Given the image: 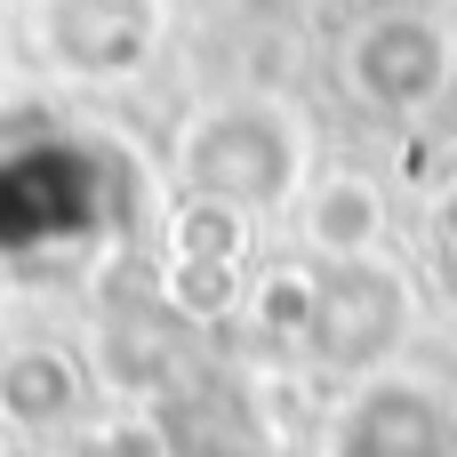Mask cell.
I'll list each match as a JSON object with an SVG mask.
<instances>
[{
	"label": "cell",
	"mask_w": 457,
	"mask_h": 457,
	"mask_svg": "<svg viewBox=\"0 0 457 457\" xmlns=\"http://www.w3.org/2000/svg\"><path fill=\"white\" fill-rule=\"evenodd\" d=\"M297 161H305V137L281 104H217L177 137L185 201H217V209H241V217L289 201Z\"/></svg>",
	"instance_id": "cell-1"
},
{
	"label": "cell",
	"mask_w": 457,
	"mask_h": 457,
	"mask_svg": "<svg viewBox=\"0 0 457 457\" xmlns=\"http://www.w3.org/2000/svg\"><path fill=\"white\" fill-rule=\"evenodd\" d=\"M410 337V289L394 265H329L313 281V321H305V353L329 370H370Z\"/></svg>",
	"instance_id": "cell-2"
},
{
	"label": "cell",
	"mask_w": 457,
	"mask_h": 457,
	"mask_svg": "<svg viewBox=\"0 0 457 457\" xmlns=\"http://www.w3.org/2000/svg\"><path fill=\"white\" fill-rule=\"evenodd\" d=\"M345 80L378 112H418L450 88V32L418 8H386L345 40Z\"/></svg>",
	"instance_id": "cell-3"
},
{
	"label": "cell",
	"mask_w": 457,
	"mask_h": 457,
	"mask_svg": "<svg viewBox=\"0 0 457 457\" xmlns=\"http://www.w3.org/2000/svg\"><path fill=\"white\" fill-rule=\"evenodd\" d=\"M161 0H40V48L80 80H120L153 56Z\"/></svg>",
	"instance_id": "cell-4"
},
{
	"label": "cell",
	"mask_w": 457,
	"mask_h": 457,
	"mask_svg": "<svg viewBox=\"0 0 457 457\" xmlns=\"http://www.w3.org/2000/svg\"><path fill=\"white\" fill-rule=\"evenodd\" d=\"M305 241L329 257V265H370L386 249V193L370 177H321L305 193Z\"/></svg>",
	"instance_id": "cell-5"
},
{
	"label": "cell",
	"mask_w": 457,
	"mask_h": 457,
	"mask_svg": "<svg viewBox=\"0 0 457 457\" xmlns=\"http://www.w3.org/2000/svg\"><path fill=\"white\" fill-rule=\"evenodd\" d=\"M72 402H80V370L56 345H16L0 361V418H16V426H64Z\"/></svg>",
	"instance_id": "cell-6"
},
{
	"label": "cell",
	"mask_w": 457,
	"mask_h": 457,
	"mask_svg": "<svg viewBox=\"0 0 457 457\" xmlns=\"http://www.w3.org/2000/svg\"><path fill=\"white\" fill-rule=\"evenodd\" d=\"M249 217L217 209V201H177V265H233L241 257Z\"/></svg>",
	"instance_id": "cell-7"
},
{
	"label": "cell",
	"mask_w": 457,
	"mask_h": 457,
	"mask_svg": "<svg viewBox=\"0 0 457 457\" xmlns=\"http://www.w3.org/2000/svg\"><path fill=\"white\" fill-rule=\"evenodd\" d=\"M177 297L201 305V313H217L233 297V265H177Z\"/></svg>",
	"instance_id": "cell-8"
}]
</instances>
